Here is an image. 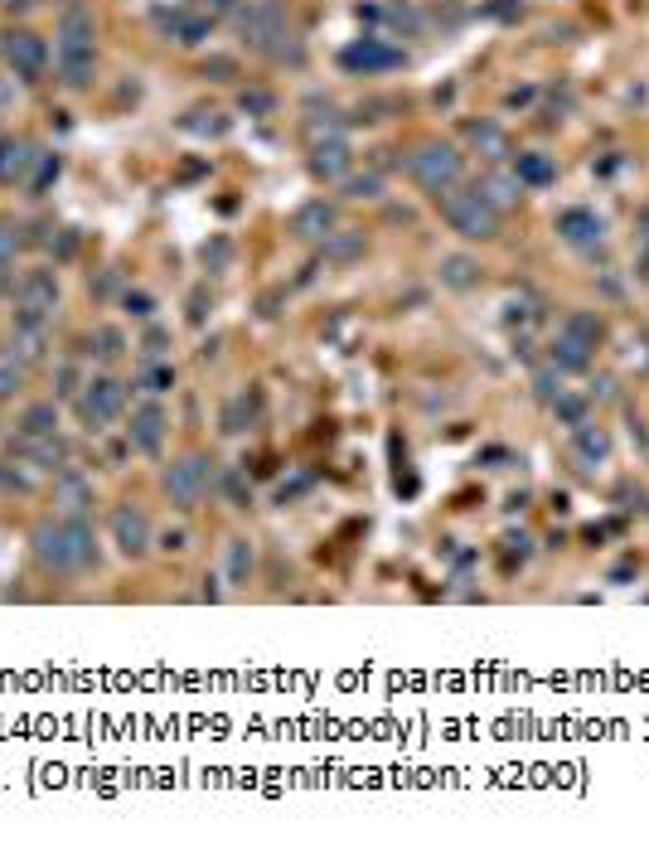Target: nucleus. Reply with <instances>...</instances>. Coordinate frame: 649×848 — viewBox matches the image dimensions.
Here are the masks:
<instances>
[{
    "mask_svg": "<svg viewBox=\"0 0 649 848\" xmlns=\"http://www.w3.org/2000/svg\"><path fill=\"white\" fill-rule=\"evenodd\" d=\"M291 233H296V238H306V243L330 238V233H335V204H325V199L301 204V209H296V219H291Z\"/></svg>",
    "mask_w": 649,
    "mask_h": 848,
    "instance_id": "2eb2a0df",
    "label": "nucleus"
},
{
    "mask_svg": "<svg viewBox=\"0 0 649 848\" xmlns=\"http://www.w3.org/2000/svg\"><path fill=\"white\" fill-rule=\"evenodd\" d=\"M407 170H412V180L422 189H432L436 199L446 194V189L461 185V170L465 160L456 146H446V141H427V146H417V156L407 160Z\"/></svg>",
    "mask_w": 649,
    "mask_h": 848,
    "instance_id": "f03ea898",
    "label": "nucleus"
},
{
    "mask_svg": "<svg viewBox=\"0 0 649 848\" xmlns=\"http://www.w3.org/2000/svg\"><path fill=\"white\" fill-rule=\"evenodd\" d=\"M209 485H214V461L209 456H185V461H175L165 471V495L180 514H194L209 495Z\"/></svg>",
    "mask_w": 649,
    "mask_h": 848,
    "instance_id": "7ed1b4c3",
    "label": "nucleus"
},
{
    "mask_svg": "<svg viewBox=\"0 0 649 848\" xmlns=\"http://www.w3.org/2000/svg\"><path fill=\"white\" fill-rule=\"evenodd\" d=\"M485 194H490V199H495L499 209H504V204H519V199H524V180H519V175H490V180H485Z\"/></svg>",
    "mask_w": 649,
    "mask_h": 848,
    "instance_id": "393cba45",
    "label": "nucleus"
},
{
    "mask_svg": "<svg viewBox=\"0 0 649 848\" xmlns=\"http://www.w3.org/2000/svg\"><path fill=\"white\" fill-rule=\"evenodd\" d=\"M310 170H315L320 180H344V175H349V141H344L340 131L315 136V146H310Z\"/></svg>",
    "mask_w": 649,
    "mask_h": 848,
    "instance_id": "f8f14e48",
    "label": "nucleus"
},
{
    "mask_svg": "<svg viewBox=\"0 0 649 848\" xmlns=\"http://www.w3.org/2000/svg\"><path fill=\"white\" fill-rule=\"evenodd\" d=\"M243 107H248V112H272V97H267V93H243Z\"/></svg>",
    "mask_w": 649,
    "mask_h": 848,
    "instance_id": "c03bdc74",
    "label": "nucleus"
},
{
    "mask_svg": "<svg viewBox=\"0 0 649 848\" xmlns=\"http://www.w3.org/2000/svg\"><path fill=\"white\" fill-rule=\"evenodd\" d=\"M44 349H49L44 325H15V335H10V359H20V364L30 369V364H44Z\"/></svg>",
    "mask_w": 649,
    "mask_h": 848,
    "instance_id": "aec40b11",
    "label": "nucleus"
},
{
    "mask_svg": "<svg viewBox=\"0 0 649 848\" xmlns=\"http://www.w3.org/2000/svg\"><path fill=\"white\" fill-rule=\"evenodd\" d=\"M170 34L180 39V44H204V34H209V20H199V15H170Z\"/></svg>",
    "mask_w": 649,
    "mask_h": 848,
    "instance_id": "bb28decb",
    "label": "nucleus"
},
{
    "mask_svg": "<svg viewBox=\"0 0 649 848\" xmlns=\"http://www.w3.org/2000/svg\"><path fill=\"white\" fill-rule=\"evenodd\" d=\"M20 451H25V461L39 466V471H68V441L54 432V437H20Z\"/></svg>",
    "mask_w": 649,
    "mask_h": 848,
    "instance_id": "dca6fc26",
    "label": "nucleus"
},
{
    "mask_svg": "<svg viewBox=\"0 0 649 848\" xmlns=\"http://www.w3.org/2000/svg\"><path fill=\"white\" fill-rule=\"evenodd\" d=\"M54 306H59V277L49 267L25 272V282L15 286V325H49Z\"/></svg>",
    "mask_w": 649,
    "mask_h": 848,
    "instance_id": "39448f33",
    "label": "nucleus"
},
{
    "mask_svg": "<svg viewBox=\"0 0 649 848\" xmlns=\"http://www.w3.org/2000/svg\"><path fill=\"white\" fill-rule=\"evenodd\" d=\"M63 529H68V553H73V572H88V567H97V538H93V524H88V514H83V519H63Z\"/></svg>",
    "mask_w": 649,
    "mask_h": 848,
    "instance_id": "a211bd4d",
    "label": "nucleus"
},
{
    "mask_svg": "<svg viewBox=\"0 0 649 848\" xmlns=\"http://www.w3.org/2000/svg\"><path fill=\"white\" fill-rule=\"evenodd\" d=\"M344 194H349V199H378V194H383V180H378V175H344Z\"/></svg>",
    "mask_w": 649,
    "mask_h": 848,
    "instance_id": "473e14b6",
    "label": "nucleus"
},
{
    "mask_svg": "<svg viewBox=\"0 0 649 848\" xmlns=\"http://www.w3.org/2000/svg\"><path fill=\"white\" fill-rule=\"evenodd\" d=\"M112 543H117L122 558H141V553L151 548V519H146L136 504L112 509Z\"/></svg>",
    "mask_w": 649,
    "mask_h": 848,
    "instance_id": "0eeeda50",
    "label": "nucleus"
},
{
    "mask_svg": "<svg viewBox=\"0 0 649 848\" xmlns=\"http://www.w3.org/2000/svg\"><path fill=\"white\" fill-rule=\"evenodd\" d=\"M5 59H10V68H15L20 78H39L44 63H49V44L34 30H15V34H5Z\"/></svg>",
    "mask_w": 649,
    "mask_h": 848,
    "instance_id": "1a4fd4ad",
    "label": "nucleus"
},
{
    "mask_svg": "<svg viewBox=\"0 0 649 848\" xmlns=\"http://www.w3.org/2000/svg\"><path fill=\"white\" fill-rule=\"evenodd\" d=\"M562 335H572V340H582L587 349H596V340H601V320H596V315H572Z\"/></svg>",
    "mask_w": 649,
    "mask_h": 848,
    "instance_id": "2f4dec72",
    "label": "nucleus"
},
{
    "mask_svg": "<svg viewBox=\"0 0 649 848\" xmlns=\"http://www.w3.org/2000/svg\"><path fill=\"white\" fill-rule=\"evenodd\" d=\"M533 388H538V398H548V403H553L557 393H562V378H557V364H553V369H543V374L533 378Z\"/></svg>",
    "mask_w": 649,
    "mask_h": 848,
    "instance_id": "a19ab883",
    "label": "nucleus"
},
{
    "mask_svg": "<svg viewBox=\"0 0 649 848\" xmlns=\"http://www.w3.org/2000/svg\"><path fill=\"white\" fill-rule=\"evenodd\" d=\"M398 63L402 54L383 39H359L354 49H344V68H354V73H383V68H398Z\"/></svg>",
    "mask_w": 649,
    "mask_h": 848,
    "instance_id": "4468645a",
    "label": "nucleus"
},
{
    "mask_svg": "<svg viewBox=\"0 0 649 848\" xmlns=\"http://www.w3.org/2000/svg\"><path fill=\"white\" fill-rule=\"evenodd\" d=\"M0 485H5V466H0Z\"/></svg>",
    "mask_w": 649,
    "mask_h": 848,
    "instance_id": "09e8293b",
    "label": "nucleus"
},
{
    "mask_svg": "<svg viewBox=\"0 0 649 848\" xmlns=\"http://www.w3.org/2000/svg\"><path fill=\"white\" fill-rule=\"evenodd\" d=\"M10 102H15V83H10V78H0V117L10 112Z\"/></svg>",
    "mask_w": 649,
    "mask_h": 848,
    "instance_id": "49530a36",
    "label": "nucleus"
},
{
    "mask_svg": "<svg viewBox=\"0 0 649 848\" xmlns=\"http://www.w3.org/2000/svg\"><path fill=\"white\" fill-rule=\"evenodd\" d=\"M248 572H252V543L248 538H233V543H228V577H233V582H248Z\"/></svg>",
    "mask_w": 649,
    "mask_h": 848,
    "instance_id": "c85d7f7f",
    "label": "nucleus"
},
{
    "mask_svg": "<svg viewBox=\"0 0 649 848\" xmlns=\"http://www.w3.org/2000/svg\"><path fill=\"white\" fill-rule=\"evenodd\" d=\"M470 141L485 151V156H504V131L495 122H475L470 126Z\"/></svg>",
    "mask_w": 649,
    "mask_h": 848,
    "instance_id": "7c9ffc66",
    "label": "nucleus"
},
{
    "mask_svg": "<svg viewBox=\"0 0 649 848\" xmlns=\"http://www.w3.org/2000/svg\"><path fill=\"white\" fill-rule=\"evenodd\" d=\"M553 408H557V417H562V422H572V427H582V398H567V393H557L553 398Z\"/></svg>",
    "mask_w": 649,
    "mask_h": 848,
    "instance_id": "58836bf2",
    "label": "nucleus"
},
{
    "mask_svg": "<svg viewBox=\"0 0 649 848\" xmlns=\"http://www.w3.org/2000/svg\"><path fill=\"white\" fill-rule=\"evenodd\" d=\"M59 78L68 88L93 83V39H59Z\"/></svg>",
    "mask_w": 649,
    "mask_h": 848,
    "instance_id": "ddd939ff",
    "label": "nucleus"
},
{
    "mask_svg": "<svg viewBox=\"0 0 649 848\" xmlns=\"http://www.w3.org/2000/svg\"><path fill=\"white\" fill-rule=\"evenodd\" d=\"M59 180V156H39L34 160V180H30V189L39 194V189H49Z\"/></svg>",
    "mask_w": 649,
    "mask_h": 848,
    "instance_id": "4c0bfd02",
    "label": "nucleus"
},
{
    "mask_svg": "<svg viewBox=\"0 0 649 848\" xmlns=\"http://www.w3.org/2000/svg\"><path fill=\"white\" fill-rule=\"evenodd\" d=\"M165 427H170L165 408H160V403H141V408L131 412V427H126V437H131V446H136V451L155 456V451H160V441H165Z\"/></svg>",
    "mask_w": 649,
    "mask_h": 848,
    "instance_id": "9d476101",
    "label": "nucleus"
},
{
    "mask_svg": "<svg viewBox=\"0 0 649 848\" xmlns=\"http://www.w3.org/2000/svg\"><path fill=\"white\" fill-rule=\"evenodd\" d=\"M514 175H519L524 185L543 189V185H553V180H557V165L548 156H538V151H528V156L514 160Z\"/></svg>",
    "mask_w": 649,
    "mask_h": 848,
    "instance_id": "5701e85b",
    "label": "nucleus"
},
{
    "mask_svg": "<svg viewBox=\"0 0 649 848\" xmlns=\"http://www.w3.org/2000/svg\"><path fill=\"white\" fill-rule=\"evenodd\" d=\"M54 509L63 519H83L93 509V480H83L78 471H59L54 475Z\"/></svg>",
    "mask_w": 649,
    "mask_h": 848,
    "instance_id": "9b49d317",
    "label": "nucleus"
},
{
    "mask_svg": "<svg viewBox=\"0 0 649 848\" xmlns=\"http://www.w3.org/2000/svg\"><path fill=\"white\" fill-rule=\"evenodd\" d=\"M34 160H39V151H34L30 141H20V136H5L0 141V185H15V180H25L34 170Z\"/></svg>",
    "mask_w": 649,
    "mask_h": 848,
    "instance_id": "f3484780",
    "label": "nucleus"
},
{
    "mask_svg": "<svg viewBox=\"0 0 649 848\" xmlns=\"http://www.w3.org/2000/svg\"><path fill=\"white\" fill-rule=\"evenodd\" d=\"M577 451H582L587 461H606V456H611V437H606L601 427H587V422H582V427H577Z\"/></svg>",
    "mask_w": 649,
    "mask_h": 848,
    "instance_id": "a878e982",
    "label": "nucleus"
},
{
    "mask_svg": "<svg viewBox=\"0 0 649 848\" xmlns=\"http://www.w3.org/2000/svg\"><path fill=\"white\" fill-rule=\"evenodd\" d=\"M441 282L456 286V291H470V286L480 282V262H475V257H465V252L441 257Z\"/></svg>",
    "mask_w": 649,
    "mask_h": 848,
    "instance_id": "4be33fe9",
    "label": "nucleus"
},
{
    "mask_svg": "<svg viewBox=\"0 0 649 848\" xmlns=\"http://www.w3.org/2000/svg\"><path fill=\"white\" fill-rule=\"evenodd\" d=\"M209 5H214V10H233L238 0H209Z\"/></svg>",
    "mask_w": 649,
    "mask_h": 848,
    "instance_id": "de8ad7c7",
    "label": "nucleus"
},
{
    "mask_svg": "<svg viewBox=\"0 0 649 848\" xmlns=\"http://www.w3.org/2000/svg\"><path fill=\"white\" fill-rule=\"evenodd\" d=\"M93 345H97V354H102V359H122V354H126L122 330H112V325H102V330H97Z\"/></svg>",
    "mask_w": 649,
    "mask_h": 848,
    "instance_id": "f704fd0d",
    "label": "nucleus"
},
{
    "mask_svg": "<svg viewBox=\"0 0 649 848\" xmlns=\"http://www.w3.org/2000/svg\"><path fill=\"white\" fill-rule=\"evenodd\" d=\"M34 558L49 567V572H73V553H68V529H63V519H44V524H34Z\"/></svg>",
    "mask_w": 649,
    "mask_h": 848,
    "instance_id": "6e6552de",
    "label": "nucleus"
},
{
    "mask_svg": "<svg viewBox=\"0 0 649 848\" xmlns=\"http://www.w3.org/2000/svg\"><path fill=\"white\" fill-rule=\"evenodd\" d=\"M204 262H209V267H223V262H228V243H214V248H204Z\"/></svg>",
    "mask_w": 649,
    "mask_h": 848,
    "instance_id": "a18cd8bd",
    "label": "nucleus"
},
{
    "mask_svg": "<svg viewBox=\"0 0 649 848\" xmlns=\"http://www.w3.org/2000/svg\"><path fill=\"white\" fill-rule=\"evenodd\" d=\"M126 408V383L122 378H88L78 393V417L88 432H107Z\"/></svg>",
    "mask_w": 649,
    "mask_h": 848,
    "instance_id": "20e7f679",
    "label": "nucleus"
},
{
    "mask_svg": "<svg viewBox=\"0 0 649 848\" xmlns=\"http://www.w3.org/2000/svg\"><path fill=\"white\" fill-rule=\"evenodd\" d=\"M223 495L238 504V509H248V504H252V485L243 480V471H228V475H223Z\"/></svg>",
    "mask_w": 649,
    "mask_h": 848,
    "instance_id": "e433bc0d",
    "label": "nucleus"
},
{
    "mask_svg": "<svg viewBox=\"0 0 649 848\" xmlns=\"http://www.w3.org/2000/svg\"><path fill=\"white\" fill-rule=\"evenodd\" d=\"M78 393H83L78 364H59V374H54V398H78Z\"/></svg>",
    "mask_w": 649,
    "mask_h": 848,
    "instance_id": "72a5a7b5",
    "label": "nucleus"
},
{
    "mask_svg": "<svg viewBox=\"0 0 649 848\" xmlns=\"http://www.w3.org/2000/svg\"><path fill=\"white\" fill-rule=\"evenodd\" d=\"M20 383H25V364L10 359V354H0V403H10V398L20 393Z\"/></svg>",
    "mask_w": 649,
    "mask_h": 848,
    "instance_id": "cd10ccee",
    "label": "nucleus"
},
{
    "mask_svg": "<svg viewBox=\"0 0 649 848\" xmlns=\"http://www.w3.org/2000/svg\"><path fill=\"white\" fill-rule=\"evenodd\" d=\"M238 30H243V39H248V44H257V49H272L281 34H286L281 5H277V0H257V5H243V10H238Z\"/></svg>",
    "mask_w": 649,
    "mask_h": 848,
    "instance_id": "423d86ee",
    "label": "nucleus"
},
{
    "mask_svg": "<svg viewBox=\"0 0 649 848\" xmlns=\"http://www.w3.org/2000/svg\"><path fill=\"white\" fill-rule=\"evenodd\" d=\"M359 248H364V238H340V243H330V257H335V262H349Z\"/></svg>",
    "mask_w": 649,
    "mask_h": 848,
    "instance_id": "37998d69",
    "label": "nucleus"
},
{
    "mask_svg": "<svg viewBox=\"0 0 649 848\" xmlns=\"http://www.w3.org/2000/svg\"><path fill=\"white\" fill-rule=\"evenodd\" d=\"M441 219L451 223L461 238H470V243H485V238H495L499 233V204L485 194V189H446L441 194Z\"/></svg>",
    "mask_w": 649,
    "mask_h": 848,
    "instance_id": "f257e3e1",
    "label": "nucleus"
},
{
    "mask_svg": "<svg viewBox=\"0 0 649 848\" xmlns=\"http://www.w3.org/2000/svg\"><path fill=\"white\" fill-rule=\"evenodd\" d=\"M248 393H238V398H233V403H228V408H223V417H218V427H223V432H228V437H238V432H248Z\"/></svg>",
    "mask_w": 649,
    "mask_h": 848,
    "instance_id": "c756f323",
    "label": "nucleus"
},
{
    "mask_svg": "<svg viewBox=\"0 0 649 848\" xmlns=\"http://www.w3.org/2000/svg\"><path fill=\"white\" fill-rule=\"evenodd\" d=\"M141 388H146V393H170V388H175V369H170V364H151V369L141 374Z\"/></svg>",
    "mask_w": 649,
    "mask_h": 848,
    "instance_id": "c9c22d12",
    "label": "nucleus"
},
{
    "mask_svg": "<svg viewBox=\"0 0 649 848\" xmlns=\"http://www.w3.org/2000/svg\"><path fill=\"white\" fill-rule=\"evenodd\" d=\"M126 311H131V315H141V320H146V315L155 311V301L146 296V291H126Z\"/></svg>",
    "mask_w": 649,
    "mask_h": 848,
    "instance_id": "79ce46f5",
    "label": "nucleus"
},
{
    "mask_svg": "<svg viewBox=\"0 0 649 848\" xmlns=\"http://www.w3.org/2000/svg\"><path fill=\"white\" fill-rule=\"evenodd\" d=\"M557 233L567 238V243H577V248H587L601 238V219L591 214V209H567V214H557Z\"/></svg>",
    "mask_w": 649,
    "mask_h": 848,
    "instance_id": "6ab92c4d",
    "label": "nucleus"
},
{
    "mask_svg": "<svg viewBox=\"0 0 649 848\" xmlns=\"http://www.w3.org/2000/svg\"><path fill=\"white\" fill-rule=\"evenodd\" d=\"M15 252H20V228L0 223V267H10V262H15Z\"/></svg>",
    "mask_w": 649,
    "mask_h": 848,
    "instance_id": "ea45409f",
    "label": "nucleus"
},
{
    "mask_svg": "<svg viewBox=\"0 0 649 848\" xmlns=\"http://www.w3.org/2000/svg\"><path fill=\"white\" fill-rule=\"evenodd\" d=\"M59 432V403H30L20 412V437H54Z\"/></svg>",
    "mask_w": 649,
    "mask_h": 848,
    "instance_id": "412c9836",
    "label": "nucleus"
},
{
    "mask_svg": "<svg viewBox=\"0 0 649 848\" xmlns=\"http://www.w3.org/2000/svg\"><path fill=\"white\" fill-rule=\"evenodd\" d=\"M553 364L557 369H567V374H582L591 364V349L582 340H572V335H557L553 340Z\"/></svg>",
    "mask_w": 649,
    "mask_h": 848,
    "instance_id": "b1692460",
    "label": "nucleus"
}]
</instances>
